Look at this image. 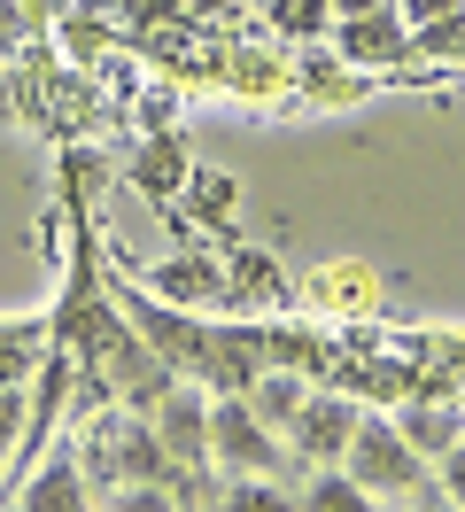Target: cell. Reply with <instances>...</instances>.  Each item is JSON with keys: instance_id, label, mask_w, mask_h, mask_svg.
<instances>
[{"instance_id": "obj_1", "label": "cell", "mask_w": 465, "mask_h": 512, "mask_svg": "<svg viewBox=\"0 0 465 512\" xmlns=\"http://www.w3.org/2000/svg\"><path fill=\"white\" fill-rule=\"evenodd\" d=\"M349 481L365 489V497H411V489H427V458L403 443V427L388 419H357V435H349Z\"/></svg>"}, {"instance_id": "obj_2", "label": "cell", "mask_w": 465, "mask_h": 512, "mask_svg": "<svg viewBox=\"0 0 465 512\" xmlns=\"http://www.w3.org/2000/svg\"><path fill=\"white\" fill-rule=\"evenodd\" d=\"M210 458L217 466H233V474H272L279 466V443H272V427L248 412V404H210Z\"/></svg>"}, {"instance_id": "obj_3", "label": "cell", "mask_w": 465, "mask_h": 512, "mask_svg": "<svg viewBox=\"0 0 465 512\" xmlns=\"http://www.w3.org/2000/svg\"><path fill=\"white\" fill-rule=\"evenodd\" d=\"M155 435L171 450V466H202V458H210V404H202L194 388H171V396L155 404Z\"/></svg>"}, {"instance_id": "obj_4", "label": "cell", "mask_w": 465, "mask_h": 512, "mask_svg": "<svg viewBox=\"0 0 465 512\" xmlns=\"http://www.w3.org/2000/svg\"><path fill=\"white\" fill-rule=\"evenodd\" d=\"M287 435L303 458H341L349 435H357V404H341V396H303V412L287 419Z\"/></svg>"}, {"instance_id": "obj_5", "label": "cell", "mask_w": 465, "mask_h": 512, "mask_svg": "<svg viewBox=\"0 0 465 512\" xmlns=\"http://www.w3.org/2000/svg\"><path fill=\"white\" fill-rule=\"evenodd\" d=\"M341 55H349V63H396L403 55V16L396 8L349 16V24H341Z\"/></svg>"}, {"instance_id": "obj_6", "label": "cell", "mask_w": 465, "mask_h": 512, "mask_svg": "<svg viewBox=\"0 0 465 512\" xmlns=\"http://www.w3.org/2000/svg\"><path fill=\"white\" fill-rule=\"evenodd\" d=\"M117 481L124 489H132V481H171V450H163V435L140 427V419H117Z\"/></svg>"}, {"instance_id": "obj_7", "label": "cell", "mask_w": 465, "mask_h": 512, "mask_svg": "<svg viewBox=\"0 0 465 512\" xmlns=\"http://www.w3.org/2000/svg\"><path fill=\"white\" fill-rule=\"evenodd\" d=\"M403 443L419 450V458H442V450L465 443V419L450 412V404H411V412H403Z\"/></svg>"}, {"instance_id": "obj_8", "label": "cell", "mask_w": 465, "mask_h": 512, "mask_svg": "<svg viewBox=\"0 0 465 512\" xmlns=\"http://www.w3.org/2000/svg\"><path fill=\"white\" fill-rule=\"evenodd\" d=\"M24 512H86V481H78V466H70V458H55L47 474H31Z\"/></svg>"}, {"instance_id": "obj_9", "label": "cell", "mask_w": 465, "mask_h": 512, "mask_svg": "<svg viewBox=\"0 0 465 512\" xmlns=\"http://www.w3.org/2000/svg\"><path fill=\"white\" fill-rule=\"evenodd\" d=\"M256 396H248V412L264 419V427H287V419L303 412V381H287V373H256Z\"/></svg>"}, {"instance_id": "obj_10", "label": "cell", "mask_w": 465, "mask_h": 512, "mask_svg": "<svg viewBox=\"0 0 465 512\" xmlns=\"http://www.w3.org/2000/svg\"><path fill=\"white\" fill-rule=\"evenodd\" d=\"M217 512H303V505H295V497H279L264 474H241L225 497H217Z\"/></svg>"}, {"instance_id": "obj_11", "label": "cell", "mask_w": 465, "mask_h": 512, "mask_svg": "<svg viewBox=\"0 0 465 512\" xmlns=\"http://www.w3.org/2000/svg\"><path fill=\"white\" fill-rule=\"evenodd\" d=\"M303 512H372V497H365L349 474H318V481L303 489Z\"/></svg>"}, {"instance_id": "obj_12", "label": "cell", "mask_w": 465, "mask_h": 512, "mask_svg": "<svg viewBox=\"0 0 465 512\" xmlns=\"http://www.w3.org/2000/svg\"><path fill=\"white\" fill-rule=\"evenodd\" d=\"M31 350H39V334H31V326H0V388H16V381H24Z\"/></svg>"}, {"instance_id": "obj_13", "label": "cell", "mask_w": 465, "mask_h": 512, "mask_svg": "<svg viewBox=\"0 0 465 512\" xmlns=\"http://www.w3.org/2000/svg\"><path fill=\"white\" fill-rule=\"evenodd\" d=\"M109 512H179V505H171V489H163V481H132V489L109 497Z\"/></svg>"}, {"instance_id": "obj_14", "label": "cell", "mask_w": 465, "mask_h": 512, "mask_svg": "<svg viewBox=\"0 0 465 512\" xmlns=\"http://www.w3.org/2000/svg\"><path fill=\"white\" fill-rule=\"evenodd\" d=\"M279 24L287 32H326L334 24V0H279Z\"/></svg>"}, {"instance_id": "obj_15", "label": "cell", "mask_w": 465, "mask_h": 512, "mask_svg": "<svg viewBox=\"0 0 465 512\" xmlns=\"http://www.w3.org/2000/svg\"><path fill=\"white\" fill-rule=\"evenodd\" d=\"M16 435H24V404H16V388H0V466H8Z\"/></svg>"}, {"instance_id": "obj_16", "label": "cell", "mask_w": 465, "mask_h": 512, "mask_svg": "<svg viewBox=\"0 0 465 512\" xmlns=\"http://www.w3.org/2000/svg\"><path fill=\"white\" fill-rule=\"evenodd\" d=\"M442 497L465 512V443H458V450H442Z\"/></svg>"}, {"instance_id": "obj_17", "label": "cell", "mask_w": 465, "mask_h": 512, "mask_svg": "<svg viewBox=\"0 0 465 512\" xmlns=\"http://www.w3.org/2000/svg\"><path fill=\"white\" fill-rule=\"evenodd\" d=\"M403 16H419V24H442V16H465V0H403Z\"/></svg>"}, {"instance_id": "obj_18", "label": "cell", "mask_w": 465, "mask_h": 512, "mask_svg": "<svg viewBox=\"0 0 465 512\" xmlns=\"http://www.w3.org/2000/svg\"><path fill=\"white\" fill-rule=\"evenodd\" d=\"M140 179H155V187H163V179H179V148H148V163H140Z\"/></svg>"}, {"instance_id": "obj_19", "label": "cell", "mask_w": 465, "mask_h": 512, "mask_svg": "<svg viewBox=\"0 0 465 512\" xmlns=\"http://www.w3.org/2000/svg\"><path fill=\"white\" fill-rule=\"evenodd\" d=\"M163 288H171V295H202V288H210V272H202V264H179V272H163Z\"/></svg>"}, {"instance_id": "obj_20", "label": "cell", "mask_w": 465, "mask_h": 512, "mask_svg": "<svg viewBox=\"0 0 465 512\" xmlns=\"http://www.w3.org/2000/svg\"><path fill=\"white\" fill-rule=\"evenodd\" d=\"M24 32H31V16L16 8V0H0V47H16Z\"/></svg>"}, {"instance_id": "obj_21", "label": "cell", "mask_w": 465, "mask_h": 512, "mask_svg": "<svg viewBox=\"0 0 465 512\" xmlns=\"http://www.w3.org/2000/svg\"><path fill=\"white\" fill-rule=\"evenodd\" d=\"M372 8H388V0H334V16L349 24V16H372Z\"/></svg>"}, {"instance_id": "obj_22", "label": "cell", "mask_w": 465, "mask_h": 512, "mask_svg": "<svg viewBox=\"0 0 465 512\" xmlns=\"http://www.w3.org/2000/svg\"><path fill=\"white\" fill-rule=\"evenodd\" d=\"M411 512H458V505H450V497H427V505H411Z\"/></svg>"}, {"instance_id": "obj_23", "label": "cell", "mask_w": 465, "mask_h": 512, "mask_svg": "<svg viewBox=\"0 0 465 512\" xmlns=\"http://www.w3.org/2000/svg\"><path fill=\"white\" fill-rule=\"evenodd\" d=\"M0 512H8V505H0Z\"/></svg>"}]
</instances>
